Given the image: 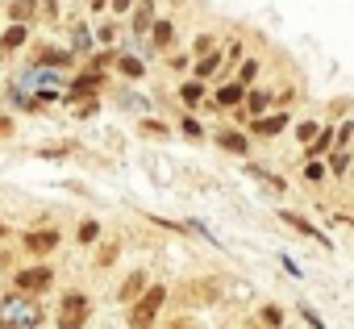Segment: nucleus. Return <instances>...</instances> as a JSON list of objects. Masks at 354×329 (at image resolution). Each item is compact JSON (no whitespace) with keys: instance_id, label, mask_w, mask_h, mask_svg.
Instances as JSON below:
<instances>
[{"instance_id":"f257e3e1","label":"nucleus","mask_w":354,"mask_h":329,"mask_svg":"<svg viewBox=\"0 0 354 329\" xmlns=\"http://www.w3.org/2000/svg\"><path fill=\"white\" fill-rule=\"evenodd\" d=\"M42 321V308L26 296H9V300H0V325L5 329H38Z\"/></svg>"},{"instance_id":"f03ea898","label":"nucleus","mask_w":354,"mask_h":329,"mask_svg":"<svg viewBox=\"0 0 354 329\" xmlns=\"http://www.w3.org/2000/svg\"><path fill=\"white\" fill-rule=\"evenodd\" d=\"M84 321H88V296L67 292L59 304V329H84Z\"/></svg>"},{"instance_id":"7ed1b4c3","label":"nucleus","mask_w":354,"mask_h":329,"mask_svg":"<svg viewBox=\"0 0 354 329\" xmlns=\"http://www.w3.org/2000/svg\"><path fill=\"white\" fill-rule=\"evenodd\" d=\"M162 300H167V292H162V288H150V292L129 308V325H133V329H146V325L154 321V312L162 308Z\"/></svg>"},{"instance_id":"20e7f679","label":"nucleus","mask_w":354,"mask_h":329,"mask_svg":"<svg viewBox=\"0 0 354 329\" xmlns=\"http://www.w3.org/2000/svg\"><path fill=\"white\" fill-rule=\"evenodd\" d=\"M50 279H55L50 267H30V271L17 275V288H21V292H42V288H50Z\"/></svg>"},{"instance_id":"39448f33","label":"nucleus","mask_w":354,"mask_h":329,"mask_svg":"<svg viewBox=\"0 0 354 329\" xmlns=\"http://www.w3.org/2000/svg\"><path fill=\"white\" fill-rule=\"evenodd\" d=\"M55 242H59V234H55V229H42V234H30V238H26V250L46 254V250H55Z\"/></svg>"},{"instance_id":"423d86ee","label":"nucleus","mask_w":354,"mask_h":329,"mask_svg":"<svg viewBox=\"0 0 354 329\" xmlns=\"http://www.w3.org/2000/svg\"><path fill=\"white\" fill-rule=\"evenodd\" d=\"M283 125H288V117H259V121H254V133L271 138V133H279Z\"/></svg>"},{"instance_id":"0eeeda50","label":"nucleus","mask_w":354,"mask_h":329,"mask_svg":"<svg viewBox=\"0 0 354 329\" xmlns=\"http://www.w3.org/2000/svg\"><path fill=\"white\" fill-rule=\"evenodd\" d=\"M142 288H146V275H142V271H133V275H129V279L121 283V300H133V296H138Z\"/></svg>"},{"instance_id":"6e6552de","label":"nucleus","mask_w":354,"mask_h":329,"mask_svg":"<svg viewBox=\"0 0 354 329\" xmlns=\"http://www.w3.org/2000/svg\"><path fill=\"white\" fill-rule=\"evenodd\" d=\"M34 9H38V0H13V21L21 26V21H30L34 17Z\"/></svg>"},{"instance_id":"1a4fd4ad","label":"nucleus","mask_w":354,"mask_h":329,"mask_svg":"<svg viewBox=\"0 0 354 329\" xmlns=\"http://www.w3.org/2000/svg\"><path fill=\"white\" fill-rule=\"evenodd\" d=\"M171 38H175V30H171L167 21H158V26H154V34H150V42H154L158 50H162V46H171Z\"/></svg>"},{"instance_id":"9d476101","label":"nucleus","mask_w":354,"mask_h":329,"mask_svg":"<svg viewBox=\"0 0 354 329\" xmlns=\"http://www.w3.org/2000/svg\"><path fill=\"white\" fill-rule=\"evenodd\" d=\"M21 42H26V26H13V30L5 34V42H0V46H5V50H17Z\"/></svg>"},{"instance_id":"9b49d317","label":"nucleus","mask_w":354,"mask_h":329,"mask_svg":"<svg viewBox=\"0 0 354 329\" xmlns=\"http://www.w3.org/2000/svg\"><path fill=\"white\" fill-rule=\"evenodd\" d=\"M221 146L234 150V154H242V150H246V138H242V133H221Z\"/></svg>"},{"instance_id":"f8f14e48","label":"nucleus","mask_w":354,"mask_h":329,"mask_svg":"<svg viewBox=\"0 0 354 329\" xmlns=\"http://www.w3.org/2000/svg\"><path fill=\"white\" fill-rule=\"evenodd\" d=\"M217 100H221V104H238V100H242V88H238V84H230V88H221V92H217Z\"/></svg>"},{"instance_id":"ddd939ff","label":"nucleus","mask_w":354,"mask_h":329,"mask_svg":"<svg viewBox=\"0 0 354 329\" xmlns=\"http://www.w3.org/2000/svg\"><path fill=\"white\" fill-rule=\"evenodd\" d=\"M283 221H288L292 229H300V234H317V229H313V225H308L304 217H296V213H283Z\"/></svg>"},{"instance_id":"4468645a","label":"nucleus","mask_w":354,"mask_h":329,"mask_svg":"<svg viewBox=\"0 0 354 329\" xmlns=\"http://www.w3.org/2000/svg\"><path fill=\"white\" fill-rule=\"evenodd\" d=\"M217 63H221L217 55H205V59L196 63V71H201V75H209V71H217Z\"/></svg>"},{"instance_id":"2eb2a0df","label":"nucleus","mask_w":354,"mask_h":329,"mask_svg":"<svg viewBox=\"0 0 354 329\" xmlns=\"http://www.w3.org/2000/svg\"><path fill=\"white\" fill-rule=\"evenodd\" d=\"M180 96H184V104H196V100H201V84H184Z\"/></svg>"},{"instance_id":"dca6fc26","label":"nucleus","mask_w":354,"mask_h":329,"mask_svg":"<svg viewBox=\"0 0 354 329\" xmlns=\"http://www.w3.org/2000/svg\"><path fill=\"white\" fill-rule=\"evenodd\" d=\"M263 109H267V92H254V96H250V113H254V117H259V113H263Z\"/></svg>"},{"instance_id":"f3484780","label":"nucleus","mask_w":354,"mask_h":329,"mask_svg":"<svg viewBox=\"0 0 354 329\" xmlns=\"http://www.w3.org/2000/svg\"><path fill=\"white\" fill-rule=\"evenodd\" d=\"M121 71H125V75H142V63H138V59H121Z\"/></svg>"},{"instance_id":"a211bd4d","label":"nucleus","mask_w":354,"mask_h":329,"mask_svg":"<svg viewBox=\"0 0 354 329\" xmlns=\"http://www.w3.org/2000/svg\"><path fill=\"white\" fill-rule=\"evenodd\" d=\"M300 142H317V125H313V121L300 125Z\"/></svg>"},{"instance_id":"6ab92c4d","label":"nucleus","mask_w":354,"mask_h":329,"mask_svg":"<svg viewBox=\"0 0 354 329\" xmlns=\"http://www.w3.org/2000/svg\"><path fill=\"white\" fill-rule=\"evenodd\" d=\"M96 238V225L92 221H84V229H80V242H92Z\"/></svg>"},{"instance_id":"aec40b11","label":"nucleus","mask_w":354,"mask_h":329,"mask_svg":"<svg viewBox=\"0 0 354 329\" xmlns=\"http://www.w3.org/2000/svg\"><path fill=\"white\" fill-rule=\"evenodd\" d=\"M263 321H267V325H279L283 317H279V308H263Z\"/></svg>"},{"instance_id":"412c9836","label":"nucleus","mask_w":354,"mask_h":329,"mask_svg":"<svg viewBox=\"0 0 354 329\" xmlns=\"http://www.w3.org/2000/svg\"><path fill=\"white\" fill-rule=\"evenodd\" d=\"M171 329H192V325H188V321H175V325H171Z\"/></svg>"},{"instance_id":"4be33fe9","label":"nucleus","mask_w":354,"mask_h":329,"mask_svg":"<svg viewBox=\"0 0 354 329\" xmlns=\"http://www.w3.org/2000/svg\"><path fill=\"white\" fill-rule=\"evenodd\" d=\"M0 234H5V225H0Z\"/></svg>"}]
</instances>
